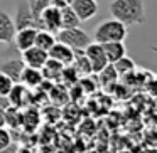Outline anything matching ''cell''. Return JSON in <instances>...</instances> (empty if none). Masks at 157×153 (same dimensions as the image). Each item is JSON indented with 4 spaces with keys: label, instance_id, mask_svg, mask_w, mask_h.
Returning a JSON list of instances; mask_svg holds the SVG:
<instances>
[{
    "label": "cell",
    "instance_id": "cell-30",
    "mask_svg": "<svg viewBox=\"0 0 157 153\" xmlns=\"http://www.w3.org/2000/svg\"><path fill=\"white\" fill-rule=\"evenodd\" d=\"M0 106H2V108H7V106H9L7 98H2V96H0Z\"/></svg>",
    "mask_w": 157,
    "mask_h": 153
},
{
    "label": "cell",
    "instance_id": "cell-6",
    "mask_svg": "<svg viewBox=\"0 0 157 153\" xmlns=\"http://www.w3.org/2000/svg\"><path fill=\"white\" fill-rule=\"evenodd\" d=\"M39 20H41V29H44V31H49L52 34H58L61 31V12L52 5L46 7L41 12Z\"/></svg>",
    "mask_w": 157,
    "mask_h": 153
},
{
    "label": "cell",
    "instance_id": "cell-29",
    "mask_svg": "<svg viewBox=\"0 0 157 153\" xmlns=\"http://www.w3.org/2000/svg\"><path fill=\"white\" fill-rule=\"evenodd\" d=\"M15 153H34L29 146H17V151Z\"/></svg>",
    "mask_w": 157,
    "mask_h": 153
},
{
    "label": "cell",
    "instance_id": "cell-15",
    "mask_svg": "<svg viewBox=\"0 0 157 153\" xmlns=\"http://www.w3.org/2000/svg\"><path fill=\"white\" fill-rule=\"evenodd\" d=\"M29 98L27 94V89L25 86H22L21 82H15L12 86L10 93L7 94V101H9V106H15V108H22L25 104V99Z\"/></svg>",
    "mask_w": 157,
    "mask_h": 153
},
{
    "label": "cell",
    "instance_id": "cell-1",
    "mask_svg": "<svg viewBox=\"0 0 157 153\" xmlns=\"http://www.w3.org/2000/svg\"><path fill=\"white\" fill-rule=\"evenodd\" d=\"M110 14L125 27L140 25L145 22V2L144 0H113Z\"/></svg>",
    "mask_w": 157,
    "mask_h": 153
},
{
    "label": "cell",
    "instance_id": "cell-20",
    "mask_svg": "<svg viewBox=\"0 0 157 153\" xmlns=\"http://www.w3.org/2000/svg\"><path fill=\"white\" fill-rule=\"evenodd\" d=\"M61 12V29H71V27H79V19L76 17L75 10L71 7H64L59 9Z\"/></svg>",
    "mask_w": 157,
    "mask_h": 153
},
{
    "label": "cell",
    "instance_id": "cell-12",
    "mask_svg": "<svg viewBox=\"0 0 157 153\" xmlns=\"http://www.w3.org/2000/svg\"><path fill=\"white\" fill-rule=\"evenodd\" d=\"M24 61L21 57H12V59H7V61L0 62V72L12 79L14 82H19L21 79V72L24 69Z\"/></svg>",
    "mask_w": 157,
    "mask_h": 153
},
{
    "label": "cell",
    "instance_id": "cell-10",
    "mask_svg": "<svg viewBox=\"0 0 157 153\" xmlns=\"http://www.w3.org/2000/svg\"><path fill=\"white\" fill-rule=\"evenodd\" d=\"M39 29H21V31H15V35H14V41H12V44L15 46V49H17L19 52L25 51V49L32 47L34 46V39H36V34H37Z\"/></svg>",
    "mask_w": 157,
    "mask_h": 153
},
{
    "label": "cell",
    "instance_id": "cell-5",
    "mask_svg": "<svg viewBox=\"0 0 157 153\" xmlns=\"http://www.w3.org/2000/svg\"><path fill=\"white\" fill-rule=\"evenodd\" d=\"M83 52H85L86 59H88L90 66H91V72H95V74H98V72L108 64L101 44H98V42H91L88 47H85Z\"/></svg>",
    "mask_w": 157,
    "mask_h": 153
},
{
    "label": "cell",
    "instance_id": "cell-17",
    "mask_svg": "<svg viewBox=\"0 0 157 153\" xmlns=\"http://www.w3.org/2000/svg\"><path fill=\"white\" fill-rule=\"evenodd\" d=\"M54 42H56V35L49 31H44V29H39L37 34H36V39H34L36 47L42 49V51H46V52L54 46Z\"/></svg>",
    "mask_w": 157,
    "mask_h": 153
},
{
    "label": "cell",
    "instance_id": "cell-28",
    "mask_svg": "<svg viewBox=\"0 0 157 153\" xmlns=\"http://www.w3.org/2000/svg\"><path fill=\"white\" fill-rule=\"evenodd\" d=\"M2 126H5V108L0 106V128Z\"/></svg>",
    "mask_w": 157,
    "mask_h": 153
},
{
    "label": "cell",
    "instance_id": "cell-21",
    "mask_svg": "<svg viewBox=\"0 0 157 153\" xmlns=\"http://www.w3.org/2000/svg\"><path fill=\"white\" fill-rule=\"evenodd\" d=\"M113 67H115L118 76H127V74H132L135 71V62L130 57H127V54H125L123 57H120L118 61L113 62Z\"/></svg>",
    "mask_w": 157,
    "mask_h": 153
},
{
    "label": "cell",
    "instance_id": "cell-4",
    "mask_svg": "<svg viewBox=\"0 0 157 153\" xmlns=\"http://www.w3.org/2000/svg\"><path fill=\"white\" fill-rule=\"evenodd\" d=\"M14 25L15 31H21V29H41V22L34 17L31 7H29L27 0H21L17 5V12H15V19H14Z\"/></svg>",
    "mask_w": 157,
    "mask_h": 153
},
{
    "label": "cell",
    "instance_id": "cell-18",
    "mask_svg": "<svg viewBox=\"0 0 157 153\" xmlns=\"http://www.w3.org/2000/svg\"><path fill=\"white\" fill-rule=\"evenodd\" d=\"M71 64H73V69L76 71V74H83V76L91 74V66H90L83 51H75V59H73Z\"/></svg>",
    "mask_w": 157,
    "mask_h": 153
},
{
    "label": "cell",
    "instance_id": "cell-23",
    "mask_svg": "<svg viewBox=\"0 0 157 153\" xmlns=\"http://www.w3.org/2000/svg\"><path fill=\"white\" fill-rule=\"evenodd\" d=\"M49 5H51V0H29V7H31L32 14H34V17L37 19V20H39L41 12L44 10L46 7H49Z\"/></svg>",
    "mask_w": 157,
    "mask_h": 153
},
{
    "label": "cell",
    "instance_id": "cell-19",
    "mask_svg": "<svg viewBox=\"0 0 157 153\" xmlns=\"http://www.w3.org/2000/svg\"><path fill=\"white\" fill-rule=\"evenodd\" d=\"M5 126L12 129H17L22 126V111L15 106H7L5 108Z\"/></svg>",
    "mask_w": 157,
    "mask_h": 153
},
{
    "label": "cell",
    "instance_id": "cell-8",
    "mask_svg": "<svg viewBox=\"0 0 157 153\" xmlns=\"http://www.w3.org/2000/svg\"><path fill=\"white\" fill-rule=\"evenodd\" d=\"M48 52L42 51V49L36 47V46H32V47L25 49V51H22V61H24L25 66H29V67H36V69H41L42 66H44V62L48 61Z\"/></svg>",
    "mask_w": 157,
    "mask_h": 153
},
{
    "label": "cell",
    "instance_id": "cell-16",
    "mask_svg": "<svg viewBox=\"0 0 157 153\" xmlns=\"http://www.w3.org/2000/svg\"><path fill=\"white\" fill-rule=\"evenodd\" d=\"M63 67H64V66H63L61 62H58V61H54V59L48 57V61H46L44 66L41 67L42 78L49 79V81L59 79V78H61V72H63Z\"/></svg>",
    "mask_w": 157,
    "mask_h": 153
},
{
    "label": "cell",
    "instance_id": "cell-14",
    "mask_svg": "<svg viewBox=\"0 0 157 153\" xmlns=\"http://www.w3.org/2000/svg\"><path fill=\"white\" fill-rule=\"evenodd\" d=\"M101 47H103V52H105V56H106L108 64H113L115 61H118L120 57H123V56L127 54L125 44H123V42H120V41L105 42V44H101Z\"/></svg>",
    "mask_w": 157,
    "mask_h": 153
},
{
    "label": "cell",
    "instance_id": "cell-26",
    "mask_svg": "<svg viewBox=\"0 0 157 153\" xmlns=\"http://www.w3.org/2000/svg\"><path fill=\"white\" fill-rule=\"evenodd\" d=\"M71 0H51V5L56 9H64V7H69Z\"/></svg>",
    "mask_w": 157,
    "mask_h": 153
},
{
    "label": "cell",
    "instance_id": "cell-24",
    "mask_svg": "<svg viewBox=\"0 0 157 153\" xmlns=\"http://www.w3.org/2000/svg\"><path fill=\"white\" fill-rule=\"evenodd\" d=\"M14 84L15 82L12 81L9 76H5V74L0 72V96H2V98H7V94L10 93V89H12Z\"/></svg>",
    "mask_w": 157,
    "mask_h": 153
},
{
    "label": "cell",
    "instance_id": "cell-25",
    "mask_svg": "<svg viewBox=\"0 0 157 153\" xmlns=\"http://www.w3.org/2000/svg\"><path fill=\"white\" fill-rule=\"evenodd\" d=\"M10 143H12V131L5 126H2L0 128V150L7 148Z\"/></svg>",
    "mask_w": 157,
    "mask_h": 153
},
{
    "label": "cell",
    "instance_id": "cell-22",
    "mask_svg": "<svg viewBox=\"0 0 157 153\" xmlns=\"http://www.w3.org/2000/svg\"><path fill=\"white\" fill-rule=\"evenodd\" d=\"M98 76H100V82H101V84H113V82L118 79V74H117L113 64H106L105 67L98 72Z\"/></svg>",
    "mask_w": 157,
    "mask_h": 153
},
{
    "label": "cell",
    "instance_id": "cell-27",
    "mask_svg": "<svg viewBox=\"0 0 157 153\" xmlns=\"http://www.w3.org/2000/svg\"><path fill=\"white\" fill-rule=\"evenodd\" d=\"M17 143H14V141H12L10 143V145H9L7 146V148H4V150H0V153H15V151H17Z\"/></svg>",
    "mask_w": 157,
    "mask_h": 153
},
{
    "label": "cell",
    "instance_id": "cell-7",
    "mask_svg": "<svg viewBox=\"0 0 157 153\" xmlns=\"http://www.w3.org/2000/svg\"><path fill=\"white\" fill-rule=\"evenodd\" d=\"M69 7L75 10V14L79 19V22H86L98 14V4H96V0H71Z\"/></svg>",
    "mask_w": 157,
    "mask_h": 153
},
{
    "label": "cell",
    "instance_id": "cell-2",
    "mask_svg": "<svg viewBox=\"0 0 157 153\" xmlns=\"http://www.w3.org/2000/svg\"><path fill=\"white\" fill-rule=\"evenodd\" d=\"M125 37H127V27L122 22L117 20V19H110V20H105V22L96 25L93 41L98 42V44L115 42V41L123 42Z\"/></svg>",
    "mask_w": 157,
    "mask_h": 153
},
{
    "label": "cell",
    "instance_id": "cell-9",
    "mask_svg": "<svg viewBox=\"0 0 157 153\" xmlns=\"http://www.w3.org/2000/svg\"><path fill=\"white\" fill-rule=\"evenodd\" d=\"M48 56L54 61L61 62L63 66H71L73 59H75V51L71 47H68L66 44H63V42L56 41L54 46L48 51Z\"/></svg>",
    "mask_w": 157,
    "mask_h": 153
},
{
    "label": "cell",
    "instance_id": "cell-11",
    "mask_svg": "<svg viewBox=\"0 0 157 153\" xmlns=\"http://www.w3.org/2000/svg\"><path fill=\"white\" fill-rule=\"evenodd\" d=\"M15 35V25L14 19L7 12L0 10V44H12Z\"/></svg>",
    "mask_w": 157,
    "mask_h": 153
},
{
    "label": "cell",
    "instance_id": "cell-13",
    "mask_svg": "<svg viewBox=\"0 0 157 153\" xmlns=\"http://www.w3.org/2000/svg\"><path fill=\"white\" fill-rule=\"evenodd\" d=\"M22 86L25 88H37L44 82V78H42V72L41 69H36V67H29V66H24L21 72V79H19Z\"/></svg>",
    "mask_w": 157,
    "mask_h": 153
},
{
    "label": "cell",
    "instance_id": "cell-3",
    "mask_svg": "<svg viewBox=\"0 0 157 153\" xmlns=\"http://www.w3.org/2000/svg\"><path fill=\"white\" fill-rule=\"evenodd\" d=\"M56 41L66 44L73 51H85V47H88L91 44L93 39L81 27H71V29H61L56 34Z\"/></svg>",
    "mask_w": 157,
    "mask_h": 153
}]
</instances>
